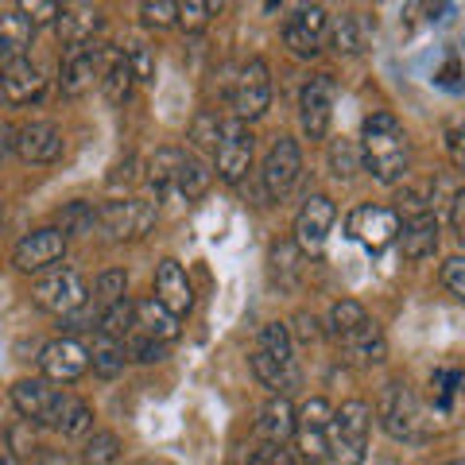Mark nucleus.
<instances>
[{
	"label": "nucleus",
	"mask_w": 465,
	"mask_h": 465,
	"mask_svg": "<svg viewBox=\"0 0 465 465\" xmlns=\"http://www.w3.org/2000/svg\"><path fill=\"white\" fill-rule=\"evenodd\" d=\"M0 225H5V213H0Z\"/></svg>",
	"instance_id": "nucleus-60"
},
{
	"label": "nucleus",
	"mask_w": 465,
	"mask_h": 465,
	"mask_svg": "<svg viewBox=\"0 0 465 465\" xmlns=\"http://www.w3.org/2000/svg\"><path fill=\"white\" fill-rule=\"evenodd\" d=\"M32 302L39 311L51 314H74L78 307H85V280L74 268H51L47 275H39L32 287Z\"/></svg>",
	"instance_id": "nucleus-3"
},
{
	"label": "nucleus",
	"mask_w": 465,
	"mask_h": 465,
	"mask_svg": "<svg viewBox=\"0 0 465 465\" xmlns=\"http://www.w3.org/2000/svg\"><path fill=\"white\" fill-rule=\"evenodd\" d=\"M330 167L338 179H349V174H357L361 171V152H357V143L353 140H333V148H330Z\"/></svg>",
	"instance_id": "nucleus-38"
},
{
	"label": "nucleus",
	"mask_w": 465,
	"mask_h": 465,
	"mask_svg": "<svg viewBox=\"0 0 465 465\" xmlns=\"http://www.w3.org/2000/svg\"><path fill=\"white\" fill-rule=\"evenodd\" d=\"M32 35H35V24L24 16L20 8H5L0 12V63H20L32 47Z\"/></svg>",
	"instance_id": "nucleus-21"
},
{
	"label": "nucleus",
	"mask_w": 465,
	"mask_h": 465,
	"mask_svg": "<svg viewBox=\"0 0 465 465\" xmlns=\"http://www.w3.org/2000/svg\"><path fill=\"white\" fill-rule=\"evenodd\" d=\"M446 148H450V159H454V167L465 171V128H450Z\"/></svg>",
	"instance_id": "nucleus-51"
},
{
	"label": "nucleus",
	"mask_w": 465,
	"mask_h": 465,
	"mask_svg": "<svg viewBox=\"0 0 465 465\" xmlns=\"http://www.w3.org/2000/svg\"><path fill=\"white\" fill-rule=\"evenodd\" d=\"M345 349H349V357L357 361V365H381V361L388 357V341H384V333L381 326L372 322V318H365L357 330H349L345 338H338Z\"/></svg>",
	"instance_id": "nucleus-22"
},
{
	"label": "nucleus",
	"mask_w": 465,
	"mask_h": 465,
	"mask_svg": "<svg viewBox=\"0 0 465 465\" xmlns=\"http://www.w3.org/2000/svg\"><path fill=\"white\" fill-rule=\"evenodd\" d=\"M369 427H372L369 403L361 400L341 403L330 419V454L341 465H361L369 454Z\"/></svg>",
	"instance_id": "nucleus-2"
},
{
	"label": "nucleus",
	"mask_w": 465,
	"mask_h": 465,
	"mask_svg": "<svg viewBox=\"0 0 465 465\" xmlns=\"http://www.w3.org/2000/svg\"><path fill=\"white\" fill-rule=\"evenodd\" d=\"M442 283H446V291H450V295H454L458 302H465V256L446 260V268H442Z\"/></svg>",
	"instance_id": "nucleus-44"
},
{
	"label": "nucleus",
	"mask_w": 465,
	"mask_h": 465,
	"mask_svg": "<svg viewBox=\"0 0 465 465\" xmlns=\"http://www.w3.org/2000/svg\"><path fill=\"white\" fill-rule=\"evenodd\" d=\"M90 326H94V314L85 307H78L74 314H66V330H90Z\"/></svg>",
	"instance_id": "nucleus-53"
},
{
	"label": "nucleus",
	"mask_w": 465,
	"mask_h": 465,
	"mask_svg": "<svg viewBox=\"0 0 465 465\" xmlns=\"http://www.w3.org/2000/svg\"><path fill=\"white\" fill-rule=\"evenodd\" d=\"M24 163H54L63 155V133L51 121H27L16 128V143H12Z\"/></svg>",
	"instance_id": "nucleus-15"
},
{
	"label": "nucleus",
	"mask_w": 465,
	"mask_h": 465,
	"mask_svg": "<svg viewBox=\"0 0 465 465\" xmlns=\"http://www.w3.org/2000/svg\"><path fill=\"white\" fill-rule=\"evenodd\" d=\"M43 465H66V458H54L51 454V458H43Z\"/></svg>",
	"instance_id": "nucleus-58"
},
{
	"label": "nucleus",
	"mask_w": 465,
	"mask_h": 465,
	"mask_svg": "<svg viewBox=\"0 0 465 465\" xmlns=\"http://www.w3.org/2000/svg\"><path fill=\"white\" fill-rule=\"evenodd\" d=\"M333 43H338V51H345V54L361 51V35H357V20L353 16L338 20V27H333Z\"/></svg>",
	"instance_id": "nucleus-46"
},
{
	"label": "nucleus",
	"mask_w": 465,
	"mask_h": 465,
	"mask_svg": "<svg viewBox=\"0 0 465 465\" xmlns=\"http://www.w3.org/2000/svg\"><path fill=\"white\" fill-rule=\"evenodd\" d=\"M101 74V54L94 47H82V51H70L66 63H63V74H58V90L66 97H82L94 90V78Z\"/></svg>",
	"instance_id": "nucleus-20"
},
{
	"label": "nucleus",
	"mask_w": 465,
	"mask_h": 465,
	"mask_svg": "<svg viewBox=\"0 0 465 465\" xmlns=\"http://www.w3.org/2000/svg\"><path fill=\"white\" fill-rule=\"evenodd\" d=\"M20 12H24V16L32 20V24H47V20H54V16H63V8L51 5V0H32V5H24Z\"/></svg>",
	"instance_id": "nucleus-49"
},
{
	"label": "nucleus",
	"mask_w": 465,
	"mask_h": 465,
	"mask_svg": "<svg viewBox=\"0 0 465 465\" xmlns=\"http://www.w3.org/2000/svg\"><path fill=\"white\" fill-rule=\"evenodd\" d=\"M12 143H16V128L0 124V155H8V152H12Z\"/></svg>",
	"instance_id": "nucleus-56"
},
{
	"label": "nucleus",
	"mask_w": 465,
	"mask_h": 465,
	"mask_svg": "<svg viewBox=\"0 0 465 465\" xmlns=\"http://www.w3.org/2000/svg\"><path fill=\"white\" fill-rule=\"evenodd\" d=\"M63 400H66V391H54L43 381H20L12 388V403H16V411L27 419V423H51L54 427Z\"/></svg>",
	"instance_id": "nucleus-17"
},
{
	"label": "nucleus",
	"mask_w": 465,
	"mask_h": 465,
	"mask_svg": "<svg viewBox=\"0 0 465 465\" xmlns=\"http://www.w3.org/2000/svg\"><path fill=\"white\" fill-rule=\"evenodd\" d=\"M97 225L109 241H140L143 232L155 225V206L140 198H124V202H105L97 210Z\"/></svg>",
	"instance_id": "nucleus-4"
},
{
	"label": "nucleus",
	"mask_w": 465,
	"mask_h": 465,
	"mask_svg": "<svg viewBox=\"0 0 465 465\" xmlns=\"http://www.w3.org/2000/svg\"><path fill=\"white\" fill-rule=\"evenodd\" d=\"M116 458H121V439L109 430H97L90 442H85V461L90 465H113Z\"/></svg>",
	"instance_id": "nucleus-37"
},
{
	"label": "nucleus",
	"mask_w": 465,
	"mask_h": 465,
	"mask_svg": "<svg viewBox=\"0 0 465 465\" xmlns=\"http://www.w3.org/2000/svg\"><path fill=\"white\" fill-rule=\"evenodd\" d=\"M140 16L148 27H171L174 20H179V5H167V0H148V5H140Z\"/></svg>",
	"instance_id": "nucleus-42"
},
{
	"label": "nucleus",
	"mask_w": 465,
	"mask_h": 465,
	"mask_svg": "<svg viewBox=\"0 0 465 465\" xmlns=\"http://www.w3.org/2000/svg\"><path fill=\"white\" fill-rule=\"evenodd\" d=\"M0 465H20V458H12V454H0Z\"/></svg>",
	"instance_id": "nucleus-57"
},
{
	"label": "nucleus",
	"mask_w": 465,
	"mask_h": 465,
	"mask_svg": "<svg viewBox=\"0 0 465 465\" xmlns=\"http://www.w3.org/2000/svg\"><path fill=\"white\" fill-rule=\"evenodd\" d=\"M450 222H454L458 241L465 244V191H458V194H454V210H450Z\"/></svg>",
	"instance_id": "nucleus-52"
},
{
	"label": "nucleus",
	"mask_w": 465,
	"mask_h": 465,
	"mask_svg": "<svg viewBox=\"0 0 465 465\" xmlns=\"http://www.w3.org/2000/svg\"><path fill=\"white\" fill-rule=\"evenodd\" d=\"M260 349L275 361L280 369H291L295 372V345H291V330L283 322H268L264 333H260Z\"/></svg>",
	"instance_id": "nucleus-30"
},
{
	"label": "nucleus",
	"mask_w": 465,
	"mask_h": 465,
	"mask_svg": "<svg viewBox=\"0 0 465 465\" xmlns=\"http://www.w3.org/2000/svg\"><path fill=\"white\" fill-rule=\"evenodd\" d=\"M179 167H183V152L174 148H159L148 163V183L155 186V194H171L179 191Z\"/></svg>",
	"instance_id": "nucleus-28"
},
{
	"label": "nucleus",
	"mask_w": 465,
	"mask_h": 465,
	"mask_svg": "<svg viewBox=\"0 0 465 465\" xmlns=\"http://www.w3.org/2000/svg\"><path fill=\"white\" fill-rule=\"evenodd\" d=\"M260 434H264L268 442H280L283 446V439H291L295 434V411H291V403L283 400V396H275V400H268V407L260 411Z\"/></svg>",
	"instance_id": "nucleus-27"
},
{
	"label": "nucleus",
	"mask_w": 465,
	"mask_h": 465,
	"mask_svg": "<svg viewBox=\"0 0 465 465\" xmlns=\"http://www.w3.org/2000/svg\"><path fill=\"white\" fill-rule=\"evenodd\" d=\"M43 85H47V78L39 74L35 63H27V58H20V63H8L5 70H0V105H5V109L32 105V101L43 97Z\"/></svg>",
	"instance_id": "nucleus-13"
},
{
	"label": "nucleus",
	"mask_w": 465,
	"mask_h": 465,
	"mask_svg": "<svg viewBox=\"0 0 465 465\" xmlns=\"http://www.w3.org/2000/svg\"><path fill=\"white\" fill-rule=\"evenodd\" d=\"M133 66H128L124 51H105V70H101V90H105V97L113 101V105H121V101H128V94H133Z\"/></svg>",
	"instance_id": "nucleus-25"
},
{
	"label": "nucleus",
	"mask_w": 465,
	"mask_h": 465,
	"mask_svg": "<svg viewBox=\"0 0 465 465\" xmlns=\"http://www.w3.org/2000/svg\"><path fill=\"white\" fill-rule=\"evenodd\" d=\"M124 287H128V275H124V272H101L97 283H94V295L113 307V302L124 299Z\"/></svg>",
	"instance_id": "nucleus-40"
},
{
	"label": "nucleus",
	"mask_w": 465,
	"mask_h": 465,
	"mask_svg": "<svg viewBox=\"0 0 465 465\" xmlns=\"http://www.w3.org/2000/svg\"><path fill=\"white\" fill-rule=\"evenodd\" d=\"M349 237L361 241L369 252H384L400 237V217L388 206H357L349 213Z\"/></svg>",
	"instance_id": "nucleus-9"
},
{
	"label": "nucleus",
	"mask_w": 465,
	"mask_h": 465,
	"mask_svg": "<svg viewBox=\"0 0 465 465\" xmlns=\"http://www.w3.org/2000/svg\"><path fill=\"white\" fill-rule=\"evenodd\" d=\"M365 307L353 299H341V302H333V311H330V330H333V338H345L349 330H357L361 322H365Z\"/></svg>",
	"instance_id": "nucleus-36"
},
{
	"label": "nucleus",
	"mask_w": 465,
	"mask_h": 465,
	"mask_svg": "<svg viewBox=\"0 0 465 465\" xmlns=\"http://www.w3.org/2000/svg\"><path fill=\"white\" fill-rule=\"evenodd\" d=\"M124 341H113V338H105V333H97L94 338V345H90V365H94V372H101V376H121L124 372Z\"/></svg>",
	"instance_id": "nucleus-29"
},
{
	"label": "nucleus",
	"mask_w": 465,
	"mask_h": 465,
	"mask_svg": "<svg viewBox=\"0 0 465 465\" xmlns=\"http://www.w3.org/2000/svg\"><path fill=\"white\" fill-rule=\"evenodd\" d=\"M361 163L376 183H400L411 163V143L391 113H372L361 128Z\"/></svg>",
	"instance_id": "nucleus-1"
},
{
	"label": "nucleus",
	"mask_w": 465,
	"mask_h": 465,
	"mask_svg": "<svg viewBox=\"0 0 465 465\" xmlns=\"http://www.w3.org/2000/svg\"><path fill=\"white\" fill-rule=\"evenodd\" d=\"M400 244H403V256L407 260H423L439 249V217L434 213H415L403 222L400 232Z\"/></svg>",
	"instance_id": "nucleus-23"
},
{
	"label": "nucleus",
	"mask_w": 465,
	"mask_h": 465,
	"mask_svg": "<svg viewBox=\"0 0 465 465\" xmlns=\"http://www.w3.org/2000/svg\"><path fill=\"white\" fill-rule=\"evenodd\" d=\"M295 322H299V338L302 341H318V322H314L311 314H299Z\"/></svg>",
	"instance_id": "nucleus-55"
},
{
	"label": "nucleus",
	"mask_w": 465,
	"mask_h": 465,
	"mask_svg": "<svg viewBox=\"0 0 465 465\" xmlns=\"http://www.w3.org/2000/svg\"><path fill=\"white\" fill-rule=\"evenodd\" d=\"M465 384V376L458 369H442V372H434V396H439V407L442 411H450L454 407V396L461 391Z\"/></svg>",
	"instance_id": "nucleus-39"
},
{
	"label": "nucleus",
	"mask_w": 465,
	"mask_h": 465,
	"mask_svg": "<svg viewBox=\"0 0 465 465\" xmlns=\"http://www.w3.org/2000/svg\"><path fill=\"white\" fill-rule=\"evenodd\" d=\"M133 326H136V302H128V299L113 302V307H105L97 318V330L113 341H124L128 333H133Z\"/></svg>",
	"instance_id": "nucleus-31"
},
{
	"label": "nucleus",
	"mask_w": 465,
	"mask_h": 465,
	"mask_svg": "<svg viewBox=\"0 0 465 465\" xmlns=\"http://www.w3.org/2000/svg\"><path fill=\"white\" fill-rule=\"evenodd\" d=\"M90 423H94V411H90V407H85L82 400H74V396H66L63 407H58L54 430H63L66 439H78V434L90 430Z\"/></svg>",
	"instance_id": "nucleus-34"
},
{
	"label": "nucleus",
	"mask_w": 465,
	"mask_h": 465,
	"mask_svg": "<svg viewBox=\"0 0 465 465\" xmlns=\"http://www.w3.org/2000/svg\"><path fill=\"white\" fill-rule=\"evenodd\" d=\"M217 174H222L225 183H241L244 171L252 167V133L244 121H229L222 124V136H217Z\"/></svg>",
	"instance_id": "nucleus-8"
},
{
	"label": "nucleus",
	"mask_w": 465,
	"mask_h": 465,
	"mask_svg": "<svg viewBox=\"0 0 465 465\" xmlns=\"http://www.w3.org/2000/svg\"><path fill=\"white\" fill-rule=\"evenodd\" d=\"M299 171H302V152H299V143L291 140V136H280L272 143V152L264 159V191L272 202H280L291 194V186L299 183Z\"/></svg>",
	"instance_id": "nucleus-10"
},
{
	"label": "nucleus",
	"mask_w": 465,
	"mask_h": 465,
	"mask_svg": "<svg viewBox=\"0 0 465 465\" xmlns=\"http://www.w3.org/2000/svg\"><path fill=\"white\" fill-rule=\"evenodd\" d=\"M213 12H217V5H198V0H191V5H179V24L191 27V32H198V27L210 24Z\"/></svg>",
	"instance_id": "nucleus-45"
},
{
	"label": "nucleus",
	"mask_w": 465,
	"mask_h": 465,
	"mask_svg": "<svg viewBox=\"0 0 465 465\" xmlns=\"http://www.w3.org/2000/svg\"><path fill=\"white\" fill-rule=\"evenodd\" d=\"M124 58H128V66H133L136 82H152V74H155V63H152V51L143 47V43H133V47L124 51Z\"/></svg>",
	"instance_id": "nucleus-43"
},
{
	"label": "nucleus",
	"mask_w": 465,
	"mask_h": 465,
	"mask_svg": "<svg viewBox=\"0 0 465 465\" xmlns=\"http://www.w3.org/2000/svg\"><path fill=\"white\" fill-rule=\"evenodd\" d=\"M8 446H12V458H27L35 450V434H32V423H16L8 430Z\"/></svg>",
	"instance_id": "nucleus-47"
},
{
	"label": "nucleus",
	"mask_w": 465,
	"mask_h": 465,
	"mask_svg": "<svg viewBox=\"0 0 465 465\" xmlns=\"http://www.w3.org/2000/svg\"><path fill=\"white\" fill-rule=\"evenodd\" d=\"M136 326L143 330V338L171 341L174 333H179V318H174L159 299H143V302H136Z\"/></svg>",
	"instance_id": "nucleus-26"
},
{
	"label": "nucleus",
	"mask_w": 465,
	"mask_h": 465,
	"mask_svg": "<svg viewBox=\"0 0 465 465\" xmlns=\"http://www.w3.org/2000/svg\"><path fill=\"white\" fill-rule=\"evenodd\" d=\"M330 116H333V82H330V74H318L302 85V94H299L302 133L311 140H322L326 128H330Z\"/></svg>",
	"instance_id": "nucleus-12"
},
{
	"label": "nucleus",
	"mask_w": 465,
	"mask_h": 465,
	"mask_svg": "<svg viewBox=\"0 0 465 465\" xmlns=\"http://www.w3.org/2000/svg\"><path fill=\"white\" fill-rule=\"evenodd\" d=\"M143 465H152V461H143Z\"/></svg>",
	"instance_id": "nucleus-61"
},
{
	"label": "nucleus",
	"mask_w": 465,
	"mask_h": 465,
	"mask_svg": "<svg viewBox=\"0 0 465 465\" xmlns=\"http://www.w3.org/2000/svg\"><path fill=\"white\" fill-rule=\"evenodd\" d=\"M326 24H330L326 20V8H318V5L299 8L295 16H287V24H283V43L299 58H311V54H318V47H322Z\"/></svg>",
	"instance_id": "nucleus-18"
},
{
	"label": "nucleus",
	"mask_w": 465,
	"mask_h": 465,
	"mask_svg": "<svg viewBox=\"0 0 465 465\" xmlns=\"http://www.w3.org/2000/svg\"><path fill=\"white\" fill-rule=\"evenodd\" d=\"M330 419H333L330 403L318 400V396L302 403V411L295 419V439H299L302 458H307L311 465L330 458Z\"/></svg>",
	"instance_id": "nucleus-7"
},
{
	"label": "nucleus",
	"mask_w": 465,
	"mask_h": 465,
	"mask_svg": "<svg viewBox=\"0 0 465 465\" xmlns=\"http://www.w3.org/2000/svg\"><path fill=\"white\" fill-rule=\"evenodd\" d=\"M66 252V237L58 229H35L27 232V237L16 244V252H12V264L20 272H43L51 268L54 260H63Z\"/></svg>",
	"instance_id": "nucleus-16"
},
{
	"label": "nucleus",
	"mask_w": 465,
	"mask_h": 465,
	"mask_svg": "<svg viewBox=\"0 0 465 465\" xmlns=\"http://www.w3.org/2000/svg\"><path fill=\"white\" fill-rule=\"evenodd\" d=\"M272 105V78H268V63H252L241 66L237 85H232V109H237V121H256L264 116Z\"/></svg>",
	"instance_id": "nucleus-6"
},
{
	"label": "nucleus",
	"mask_w": 465,
	"mask_h": 465,
	"mask_svg": "<svg viewBox=\"0 0 465 465\" xmlns=\"http://www.w3.org/2000/svg\"><path fill=\"white\" fill-rule=\"evenodd\" d=\"M217 136H222V124H217V116L213 113H198V121L191 128V140L198 143L202 152H206V148H217Z\"/></svg>",
	"instance_id": "nucleus-41"
},
{
	"label": "nucleus",
	"mask_w": 465,
	"mask_h": 465,
	"mask_svg": "<svg viewBox=\"0 0 465 465\" xmlns=\"http://www.w3.org/2000/svg\"><path fill=\"white\" fill-rule=\"evenodd\" d=\"M133 357L143 361V365H152V361H163V341H155V338H133Z\"/></svg>",
	"instance_id": "nucleus-50"
},
{
	"label": "nucleus",
	"mask_w": 465,
	"mask_h": 465,
	"mask_svg": "<svg viewBox=\"0 0 465 465\" xmlns=\"http://www.w3.org/2000/svg\"><path fill=\"white\" fill-rule=\"evenodd\" d=\"M381 427L396 442L419 439V400L403 381H391L381 391Z\"/></svg>",
	"instance_id": "nucleus-5"
},
{
	"label": "nucleus",
	"mask_w": 465,
	"mask_h": 465,
	"mask_svg": "<svg viewBox=\"0 0 465 465\" xmlns=\"http://www.w3.org/2000/svg\"><path fill=\"white\" fill-rule=\"evenodd\" d=\"M155 299L163 302L174 318L191 314L194 287H191V280H186V272H183L179 260H159V268H155Z\"/></svg>",
	"instance_id": "nucleus-19"
},
{
	"label": "nucleus",
	"mask_w": 465,
	"mask_h": 465,
	"mask_svg": "<svg viewBox=\"0 0 465 465\" xmlns=\"http://www.w3.org/2000/svg\"><path fill=\"white\" fill-rule=\"evenodd\" d=\"M97 27H101V16L94 8H63V16H58V39L70 51H82L94 39Z\"/></svg>",
	"instance_id": "nucleus-24"
},
{
	"label": "nucleus",
	"mask_w": 465,
	"mask_h": 465,
	"mask_svg": "<svg viewBox=\"0 0 465 465\" xmlns=\"http://www.w3.org/2000/svg\"><path fill=\"white\" fill-rule=\"evenodd\" d=\"M252 372L260 376V384L275 391V396L291 391V388H295V381H299V376L291 372V369H280V365H275V361L264 353V349H256V353H252Z\"/></svg>",
	"instance_id": "nucleus-33"
},
{
	"label": "nucleus",
	"mask_w": 465,
	"mask_h": 465,
	"mask_svg": "<svg viewBox=\"0 0 465 465\" xmlns=\"http://www.w3.org/2000/svg\"><path fill=\"white\" fill-rule=\"evenodd\" d=\"M249 465H295V461H291V454H287L280 442H264V446H260L256 454H252Z\"/></svg>",
	"instance_id": "nucleus-48"
},
{
	"label": "nucleus",
	"mask_w": 465,
	"mask_h": 465,
	"mask_svg": "<svg viewBox=\"0 0 465 465\" xmlns=\"http://www.w3.org/2000/svg\"><path fill=\"white\" fill-rule=\"evenodd\" d=\"M39 369L47 372L51 381L70 384V381H78V376L90 369V349H85L82 341H74V338H58L51 345H43Z\"/></svg>",
	"instance_id": "nucleus-14"
},
{
	"label": "nucleus",
	"mask_w": 465,
	"mask_h": 465,
	"mask_svg": "<svg viewBox=\"0 0 465 465\" xmlns=\"http://www.w3.org/2000/svg\"><path fill=\"white\" fill-rule=\"evenodd\" d=\"M206 186H210V171H206V163L183 152V167H179V194L198 198L202 191H206Z\"/></svg>",
	"instance_id": "nucleus-35"
},
{
	"label": "nucleus",
	"mask_w": 465,
	"mask_h": 465,
	"mask_svg": "<svg viewBox=\"0 0 465 465\" xmlns=\"http://www.w3.org/2000/svg\"><path fill=\"white\" fill-rule=\"evenodd\" d=\"M97 225V210L90 202H70V206L58 210V232L70 241V237H85V232H94Z\"/></svg>",
	"instance_id": "nucleus-32"
},
{
	"label": "nucleus",
	"mask_w": 465,
	"mask_h": 465,
	"mask_svg": "<svg viewBox=\"0 0 465 465\" xmlns=\"http://www.w3.org/2000/svg\"><path fill=\"white\" fill-rule=\"evenodd\" d=\"M333 217H338V210H333V202L326 194H311L302 202V210L295 217V244L302 252H322V244L333 229Z\"/></svg>",
	"instance_id": "nucleus-11"
},
{
	"label": "nucleus",
	"mask_w": 465,
	"mask_h": 465,
	"mask_svg": "<svg viewBox=\"0 0 465 465\" xmlns=\"http://www.w3.org/2000/svg\"><path fill=\"white\" fill-rule=\"evenodd\" d=\"M458 74H461V70H458V58H450V63H446V70H442V74H439V85H446V90H458Z\"/></svg>",
	"instance_id": "nucleus-54"
},
{
	"label": "nucleus",
	"mask_w": 465,
	"mask_h": 465,
	"mask_svg": "<svg viewBox=\"0 0 465 465\" xmlns=\"http://www.w3.org/2000/svg\"><path fill=\"white\" fill-rule=\"evenodd\" d=\"M446 465H461V461H446Z\"/></svg>",
	"instance_id": "nucleus-59"
}]
</instances>
